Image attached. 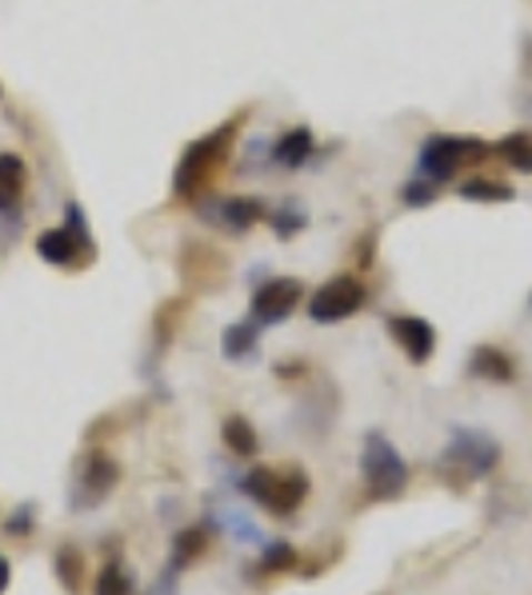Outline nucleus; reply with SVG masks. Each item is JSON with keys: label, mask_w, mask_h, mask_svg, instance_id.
Here are the masks:
<instances>
[{"label": "nucleus", "mask_w": 532, "mask_h": 595, "mask_svg": "<svg viewBox=\"0 0 532 595\" xmlns=\"http://www.w3.org/2000/svg\"><path fill=\"white\" fill-rule=\"evenodd\" d=\"M232 144H237V120H224L212 132L192 140L189 149L181 152V160H177V172H172V196L189 200V204L201 200L217 184L224 164H229Z\"/></svg>", "instance_id": "nucleus-1"}, {"label": "nucleus", "mask_w": 532, "mask_h": 595, "mask_svg": "<svg viewBox=\"0 0 532 595\" xmlns=\"http://www.w3.org/2000/svg\"><path fill=\"white\" fill-rule=\"evenodd\" d=\"M24 184H29V169L17 152H0V212L21 209Z\"/></svg>", "instance_id": "nucleus-11"}, {"label": "nucleus", "mask_w": 532, "mask_h": 595, "mask_svg": "<svg viewBox=\"0 0 532 595\" xmlns=\"http://www.w3.org/2000/svg\"><path fill=\"white\" fill-rule=\"evenodd\" d=\"M261 216H264V204L257 196H232L221 204V220L232 232H249L252 224H261Z\"/></svg>", "instance_id": "nucleus-17"}, {"label": "nucleus", "mask_w": 532, "mask_h": 595, "mask_svg": "<svg viewBox=\"0 0 532 595\" xmlns=\"http://www.w3.org/2000/svg\"><path fill=\"white\" fill-rule=\"evenodd\" d=\"M9 576H12L9 559H0V595H4V587H9Z\"/></svg>", "instance_id": "nucleus-26"}, {"label": "nucleus", "mask_w": 532, "mask_h": 595, "mask_svg": "<svg viewBox=\"0 0 532 595\" xmlns=\"http://www.w3.org/2000/svg\"><path fill=\"white\" fill-rule=\"evenodd\" d=\"M221 440H224V447H229L232 456H257V447H261V440H257V427H252L244 416L224 420Z\"/></svg>", "instance_id": "nucleus-18"}, {"label": "nucleus", "mask_w": 532, "mask_h": 595, "mask_svg": "<svg viewBox=\"0 0 532 595\" xmlns=\"http://www.w3.org/2000/svg\"><path fill=\"white\" fill-rule=\"evenodd\" d=\"M364 307V284L357 276H332L309 300V320L317 324H341Z\"/></svg>", "instance_id": "nucleus-7"}, {"label": "nucleus", "mask_w": 532, "mask_h": 595, "mask_svg": "<svg viewBox=\"0 0 532 595\" xmlns=\"http://www.w3.org/2000/svg\"><path fill=\"white\" fill-rule=\"evenodd\" d=\"M181 272L189 280H197V284H209V280H224L229 264H224L221 252L209 249V244H189L181 256Z\"/></svg>", "instance_id": "nucleus-12"}, {"label": "nucleus", "mask_w": 532, "mask_h": 595, "mask_svg": "<svg viewBox=\"0 0 532 595\" xmlns=\"http://www.w3.org/2000/svg\"><path fill=\"white\" fill-rule=\"evenodd\" d=\"M492 152H496V157H501L512 172H529V177H532V132L529 129L501 137L496 144H492Z\"/></svg>", "instance_id": "nucleus-15"}, {"label": "nucleus", "mask_w": 532, "mask_h": 595, "mask_svg": "<svg viewBox=\"0 0 532 595\" xmlns=\"http://www.w3.org/2000/svg\"><path fill=\"white\" fill-rule=\"evenodd\" d=\"M252 347H257V324H232V327H224L221 352H224L229 360L252 356Z\"/></svg>", "instance_id": "nucleus-20"}, {"label": "nucleus", "mask_w": 532, "mask_h": 595, "mask_svg": "<svg viewBox=\"0 0 532 595\" xmlns=\"http://www.w3.org/2000/svg\"><path fill=\"white\" fill-rule=\"evenodd\" d=\"M489 152H492L489 144H484V140H476V137H449V132H441V137L424 140L421 177L432 180V184H444V180L456 177L464 164H481Z\"/></svg>", "instance_id": "nucleus-5"}, {"label": "nucleus", "mask_w": 532, "mask_h": 595, "mask_svg": "<svg viewBox=\"0 0 532 595\" xmlns=\"http://www.w3.org/2000/svg\"><path fill=\"white\" fill-rule=\"evenodd\" d=\"M469 372L476 380H489V384H509V380L516 376V367H512L509 352H501V347H476V356H472Z\"/></svg>", "instance_id": "nucleus-13"}, {"label": "nucleus", "mask_w": 532, "mask_h": 595, "mask_svg": "<svg viewBox=\"0 0 532 595\" xmlns=\"http://www.w3.org/2000/svg\"><path fill=\"white\" fill-rule=\"evenodd\" d=\"M461 196L464 200H481V204H504V200H512L516 192L504 184V180H489V177H472L461 184Z\"/></svg>", "instance_id": "nucleus-19"}, {"label": "nucleus", "mask_w": 532, "mask_h": 595, "mask_svg": "<svg viewBox=\"0 0 532 595\" xmlns=\"http://www.w3.org/2000/svg\"><path fill=\"white\" fill-rule=\"evenodd\" d=\"M57 576H61V584L69 587V592H77V587H81L84 556L77 552V547H61V552H57Z\"/></svg>", "instance_id": "nucleus-21"}, {"label": "nucleus", "mask_w": 532, "mask_h": 595, "mask_svg": "<svg viewBox=\"0 0 532 595\" xmlns=\"http://www.w3.org/2000/svg\"><path fill=\"white\" fill-rule=\"evenodd\" d=\"M117 480H121V467H117V460H109L104 452H92L89 464H84L81 476H77V484H72V507H77V512H84V507L104 504V500L112 496Z\"/></svg>", "instance_id": "nucleus-9"}, {"label": "nucleus", "mask_w": 532, "mask_h": 595, "mask_svg": "<svg viewBox=\"0 0 532 595\" xmlns=\"http://www.w3.org/2000/svg\"><path fill=\"white\" fill-rule=\"evenodd\" d=\"M361 476L372 500H397L409 487V464L392 447V440H384L381 432H369L361 452Z\"/></svg>", "instance_id": "nucleus-4"}, {"label": "nucleus", "mask_w": 532, "mask_h": 595, "mask_svg": "<svg viewBox=\"0 0 532 595\" xmlns=\"http://www.w3.org/2000/svg\"><path fill=\"white\" fill-rule=\"evenodd\" d=\"M501 464V444L484 432H456L441 456V472L456 480H481Z\"/></svg>", "instance_id": "nucleus-6"}, {"label": "nucleus", "mask_w": 532, "mask_h": 595, "mask_svg": "<svg viewBox=\"0 0 532 595\" xmlns=\"http://www.w3.org/2000/svg\"><path fill=\"white\" fill-rule=\"evenodd\" d=\"M92 236H89V220H84L81 204H69L64 209V224L57 229H44L37 236V256L44 264H57V269H81L92 260Z\"/></svg>", "instance_id": "nucleus-3"}, {"label": "nucleus", "mask_w": 532, "mask_h": 595, "mask_svg": "<svg viewBox=\"0 0 532 595\" xmlns=\"http://www.w3.org/2000/svg\"><path fill=\"white\" fill-rule=\"evenodd\" d=\"M389 332H392V340L401 344V352L412 360V364H424V360L432 356V347H436V332H432L429 320L409 316V312H401V316H389Z\"/></svg>", "instance_id": "nucleus-10"}, {"label": "nucleus", "mask_w": 532, "mask_h": 595, "mask_svg": "<svg viewBox=\"0 0 532 595\" xmlns=\"http://www.w3.org/2000/svg\"><path fill=\"white\" fill-rule=\"evenodd\" d=\"M92 595H132V576L121 564H104V572L97 576V592Z\"/></svg>", "instance_id": "nucleus-23"}, {"label": "nucleus", "mask_w": 532, "mask_h": 595, "mask_svg": "<svg viewBox=\"0 0 532 595\" xmlns=\"http://www.w3.org/2000/svg\"><path fill=\"white\" fill-rule=\"evenodd\" d=\"M309 157H312V132L304 129V124L289 129L277 144H272V160H277L281 169H301Z\"/></svg>", "instance_id": "nucleus-14"}, {"label": "nucleus", "mask_w": 532, "mask_h": 595, "mask_svg": "<svg viewBox=\"0 0 532 595\" xmlns=\"http://www.w3.org/2000/svg\"><path fill=\"white\" fill-rule=\"evenodd\" d=\"M241 492L252 504H261L264 512H272V516H292L304 504V496H309V476L297 472V467H289V472L252 467L249 476H244Z\"/></svg>", "instance_id": "nucleus-2"}, {"label": "nucleus", "mask_w": 532, "mask_h": 595, "mask_svg": "<svg viewBox=\"0 0 532 595\" xmlns=\"http://www.w3.org/2000/svg\"><path fill=\"white\" fill-rule=\"evenodd\" d=\"M304 296V284L292 276H277V280H264L261 289L252 292V304H249V316L257 324H281L297 312Z\"/></svg>", "instance_id": "nucleus-8"}, {"label": "nucleus", "mask_w": 532, "mask_h": 595, "mask_svg": "<svg viewBox=\"0 0 532 595\" xmlns=\"http://www.w3.org/2000/svg\"><path fill=\"white\" fill-rule=\"evenodd\" d=\"M432 189H436V184L421 177V180H416V184H409V189H401V200H404V204H429V200L436 196V192H432Z\"/></svg>", "instance_id": "nucleus-25"}, {"label": "nucleus", "mask_w": 532, "mask_h": 595, "mask_svg": "<svg viewBox=\"0 0 532 595\" xmlns=\"http://www.w3.org/2000/svg\"><path fill=\"white\" fill-rule=\"evenodd\" d=\"M297 567V552H292L289 539H277V544H264V556H261V572H292Z\"/></svg>", "instance_id": "nucleus-22"}, {"label": "nucleus", "mask_w": 532, "mask_h": 595, "mask_svg": "<svg viewBox=\"0 0 532 595\" xmlns=\"http://www.w3.org/2000/svg\"><path fill=\"white\" fill-rule=\"evenodd\" d=\"M204 547H209V532H204V527H184V532H177V536H172L169 567H172V572H181V567H189L192 559L204 556Z\"/></svg>", "instance_id": "nucleus-16"}, {"label": "nucleus", "mask_w": 532, "mask_h": 595, "mask_svg": "<svg viewBox=\"0 0 532 595\" xmlns=\"http://www.w3.org/2000/svg\"><path fill=\"white\" fill-rule=\"evenodd\" d=\"M301 229H304L301 212H272V232H277V236H297Z\"/></svg>", "instance_id": "nucleus-24"}]
</instances>
